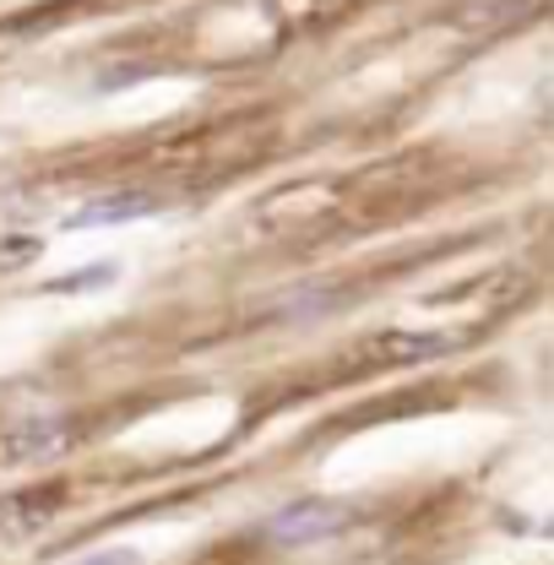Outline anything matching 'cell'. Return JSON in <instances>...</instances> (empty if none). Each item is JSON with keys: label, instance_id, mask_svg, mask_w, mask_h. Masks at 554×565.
Segmentation results:
<instances>
[{"label": "cell", "instance_id": "2", "mask_svg": "<svg viewBox=\"0 0 554 565\" xmlns=\"http://www.w3.org/2000/svg\"><path fill=\"white\" fill-rule=\"evenodd\" d=\"M71 446V419L55 408H39V414H22L17 424H6L0 435V457L6 462H50Z\"/></svg>", "mask_w": 554, "mask_h": 565}, {"label": "cell", "instance_id": "4", "mask_svg": "<svg viewBox=\"0 0 554 565\" xmlns=\"http://www.w3.org/2000/svg\"><path fill=\"white\" fill-rule=\"evenodd\" d=\"M61 511V490H17V494H0V544L11 539H28L39 533L50 516Z\"/></svg>", "mask_w": 554, "mask_h": 565}, {"label": "cell", "instance_id": "1", "mask_svg": "<svg viewBox=\"0 0 554 565\" xmlns=\"http://www.w3.org/2000/svg\"><path fill=\"white\" fill-rule=\"evenodd\" d=\"M348 522H353V505H338V500H294L273 511L262 522V533L283 544V550H310V544H327V539H343Z\"/></svg>", "mask_w": 554, "mask_h": 565}, {"label": "cell", "instance_id": "6", "mask_svg": "<svg viewBox=\"0 0 554 565\" xmlns=\"http://www.w3.org/2000/svg\"><path fill=\"white\" fill-rule=\"evenodd\" d=\"M115 273H120L115 262H98V273H87V278H61L55 288H61V294H76V288H98V282H109Z\"/></svg>", "mask_w": 554, "mask_h": 565}, {"label": "cell", "instance_id": "5", "mask_svg": "<svg viewBox=\"0 0 554 565\" xmlns=\"http://www.w3.org/2000/svg\"><path fill=\"white\" fill-rule=\"evenodd\" d=\"M273 310H277V321H316V316L338 310V294L332 288H294V294L273 299Z\"/></svg>", "mask_w": 554, "mask_h": 565}, {"label": "cell", "instance_id": "3", "mask_svg": "<svg viewBox=\"0 0 554 565\" xmlns=\"http://www.w3.org/2000/svg\"><path fill=\"white\" fill-rule=\"evenodd\" d=\"M163 207V196L152 191H104L93 202L66 212V228H115V223H131V217H147V212Z\"/></svg>", "mask_w": 554, "mask_h": 565}, {"label": "cell", "instance_id": "7", "mask_svg": "<svg viewBox=\"0 0 554 565\" xmlns=\"http://www.w3.org/2000/svg\"><path fill=\"white\" fill-rule=\"evenodd\" d=\"M71 565H141V555L137 550H98V555H82Z\"/></svg>", "mask_w": 554, "mask_h": 565}]
</instances>
